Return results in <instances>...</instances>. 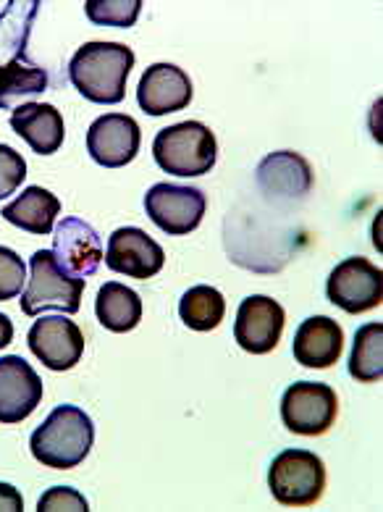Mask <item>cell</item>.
I'll list each match as a JSON object with an SVG mask.
<instances>
[{"instance_id": "cell-1", "label": "cell", "mask_w": 383, "mask_h": 512, "mask_svg": "<svg viewBox=\"0 0 383 512\" xmlns=\"http://www.w3.org/2000/svg\"><path fill=\"white\" fill-rule=\"evenodd\" d=\"M132 69V48L121 43H84L69 61V79L90 103L116 106L124 100Z\"/></svg>"}, {"instance_id": "cell-2", "label": "cell", "mask_w": 383, "mask_h": 512, "mask_svg": "<svg viewBox=\"0 0 383 512\" xmlns=\"http://www.w3.org/2000/svg\"><path fill=\"white\" fill-rule=\"evenodd\" d=\"M95 442L92 418L77 405H58L53 413L35 428L29 449L37 463L53 470H69L84 463Z\"/></svg>"}, {"instance_id": "cell-3", "label": "cell", "mask_w": 383, "mask_h": 512, "mask_svg": "<svg viewBox=\"0 0 383 512\" xmlns=\"http://www.w3.org/2000/svg\"><path fill=\"white\" fill-rule=\"evenodd\" d=\"M84 279L58 266L53 250H37L29 258V284L21 292V313L40 316L45 310H61L74 316L82 308Z\"/></svg>"}, {"instance_id": "cell-4", "label": "cell", "mask_w": 383, "mask_h": 512, "mask_svg": "<svg viewBox=\"0 0 383 512\" xmlns=\"http://www.w3.org/2000/svg\"><path fill=\"white\" fill-rule=\"evenodd\" d=\"M153 155L166 174L187 179L210 174L218 158L216 134L200 121H182L155 134Z\"/></svg>"}, {"instance_id": "cell-5", "label": "cell", "mask_w": 383, "mask_h": 512, "mask_svg": "<svg viewBox=\"0 0 383 512\" xmlns=\"http://www.w3.org/2000/svg\"><path fill=\"white\" fill-rule=\"evenodd\" d=\"M268 486L276 502L286 507H310L323 497L326 465L315 452L286 449L273 457L268 470Z\"/></svg>"}, {"instance_id": "cell-6", "label": "cell", "mask_w": 383, "mask_h": 512, "mask_svg": "<svg viewBox=\"0 0 383 512\" xmlns=\"http://www.w3.org/2000/svg\"><path fill=\"white\" fill-rule=\"evenodd\" d=\"M339 413L336 392L321 381L292 384L281 397V421L292 434L321 436L334 426Z\"/></svg>"}, {"instance_id": "cell-7", "label": "cell", "mask_w": 383, "mask_h": 512, "mask_svg": "<svg viewBox=\"0 0 383 512\" xmlns=\"http://www.w3.org/2000/svg\"><path fill=\"white\" fill-rule=\"evenodd\" d=\"M145 211L161 232L182 237L202 224V216L208 211V197L197 187L161 182L147 190Z\"/></svg>"}, {"instance_id": "cell-8", "label": "cell", "mask_w": 383, "mask_h": 512, "mask_svg": "<svg viewBox=\"0 0 383 512\" xmlns=\"http://www.w3.org/2000/svg\"><path fill=\"white\" fill-rule=\"evenodd\" d=\"M326 295L344 313H368L383 300V274L368 258H347L331 271L326 281Z\"/></svg>"}, {"instance_id": "cell-9", "label": "cell", "mask_w": 383, "mask_h": 512, "mask_svg": "<svg viewBox=\"0 0 383 512\" xmlns=\"http://www.w3.org/2000/svg\"><path fill=\"white\" fill-rule=\"evenodd\" d=\"M140 124L126 113H105L87 129V153L105 169H121L140 153Z\"/></svg>"}, {"instance_id": "cell-10", "label": "cell", "mask_w": 383, "mask_h": 512, "mask_svg": "<svg viewBox=\"0 0 383 512\" xmlns=\"http://www.w3.org/2000/svg\"><path fill=\"white\" fill-rule=\"evenodd\" d=\"M29 350L50 371H71L84 355V334L77 323L63 316H45L32 323Z\"/></svg>"}, {"instance_id": "cell-11", "label": "cell", "mask_w": 383, "mask_h": 512, "mask_svg": "<svg viewBox=\"0 0 383 512\" xmlns=\"http://www.w3.org/2000/svg\"><path fill=\"white\" fill-rule=\"evenodd\" d=\"M166 253L153 237L137 226H121L108 237L105 266L129 279H153L161 274Z\"/></svg>"}, {"instance_id": "cell-12", "label": "cell", "mask_w": 383, "mask_h": 512, "mask_svg": "<svg viewBox=\"0 0 383 512\" xmlns=\"http://www.w3.org/2000/svg\"><path fill=\"white\" fill-rule=\"evenodd\" d=\"M286 313L273 297L252 295L242 300L234 321V339L244 352L252 355H268L276 350L284 334Z\"/></svg>"}, {"instance_id": "cell-13", "label": "cell", "mask_w": 383, "mask_h": 512, "mask_svg": "<svg viewBox=\"0 0 383 512\" xmlns=\"http://www.w3.org/2000/svg\"><path fill=\"white\" fill-rule=\"evenodd\" d=\"M42 402V379L21 355L0 358V423H21Z\"/></svg>"}, {"instance_id": "cell-14", "label": "cell", "mask_w": 383, "mask_h": 512, "mask_svg": "<svg viewBox=\"0 0 383 512\" xmlns=\"http://www.w3.org/2000/svg\"><path fill=\"white\" fill-rule=\"evenodd\" d=\"M53 255L58 266L69 271L71 276H92L103 263V242L100 234L82 218H63L53 232Z\"/></svg>"}, {"instance_id": "cell-15", "label": "cell", "mask_w": 383, "mask_h": 512, "mask_svg": "<svg viewBox=\"0 0 383 512\" xmlns=\"http://www.w3.org/2000/svg\"><path fill=\"white\" fill-rule=\"evenodd\" d=\"M137 103L150 116L184 111L192 103V82L184 69L174 64H153L142 74Z\"/></svg>"}, {"instance_id": "cell-16", "label": "cell", "mask_w": 383, "mask_h": 512, "mask_svg": "<svg viewBox=\"0 0 383 512\" xmlns=\"http://www.w3.org/2000/svg\"><path fill=\"white\" fill-rule=\"evenodd\" d=\"M344 350L342 326L328 316H313L300 323L294 334V360L305 368H331L339 363Z\"/></svg>"}, {"instance_id": "cell-17", "label": "cell", "mask_w": 383, "mask_h": 512, "mask_svg": "<svg viewBox=\"0 0 383 512\" xmlns=\"http://www.w3.org/2000/svg\"><path fill=\"white\" fill-rule=\"evenodd\" d=\"M11 129L27 142L37 155H53L63 145L66 124L56 106L50 103H24L11 113Z\"/></svg>"}, {"instance_id": "cell-18", "label": "cell", "mask_w": 383, "mask_h": 512, "mask_svg": "<svg viewBox=\"0 0 383 512\" xmlns=\"http://www.w3.org/2000/svg\"><path fill=\"white\" fill-rule=\"evenodd\" d=\"M258 187L268 197H305L313 187V169L297 153H271L258 166Z\"/></svg>"}, {"instance_id": "cell-19", "label": "cell", "mask_w": 383, "mask_h": 512, "mask_svg": "<svg viewBox=\"0 0 383 512\" xmlns=\"http://www.w3.org/2000/svg\"><path fill=\"white\" fill-rule=\"evenodd\" d=\"M58 213H61V200L53 192L42 190V187H27L14 203L3 208L0 216L24 232L45 237V234L53 232Z\"/></svg>"}, {"instance_id": "cell-20", "label": "cell", "mask_w": 383, "mask_h": 512, "mask_svg": "<svg viewBox=\"0 0 383 512\" xmlns=\"http://www.w3.org/2000/svg\"><path fill=\"white\" fill-rule=\"evenodd\" d=\"M95 316L105 329L113 334H126L140 326L142 321V300L140 295L119 281L103 284L95 300Z\"/></svg>"}, {"instance_id": "cell-21", "label": "cell", "mask_w": 383, "mask_h": 512, "mask_svg": "<svg viewBox=\"0 0 383 512\" xmlns=\"http://www.w3.org/2000/svg\"><path fill=\"white\" fill-rule=\"evenodd\" d=\"M48 90V71L27 61V56H16L11 64L0 66V111H8L16 100L35 98Z\"/></svg>"}, {"instance_id": "cell-22", "label": "cell", "mask_w": 383, "mask_h": 512, "mask_svg": "<svg viewBox=\"0 0 383 512\" xmlns=\"http://www.w3.org/2000/svg\"><path fill=\"white\" fill-rule=\"evenodd\" d=\"M349 373L363 384H376L383 379V323H365L355 334Z\"/></svg>"}, {"instance_id": "cell-23", "label": "cell", "mask_w": 383, "mask_h": 512, "mask_svg": "<svg viewBox=\"0 0 383 512\" xmlns=\"http://www.w3.org/2000/svg\"><path fill=\"white\" fill-rule=\"evenodd\" d=\"M179 316L192 331H213L226 316V300L216 287L197 284L182 295Z\"/></svg>"}, {"instance_id": "cell-24", "label": "cell", "mask_w": 383, "mask_h": 512, "mask_svg": "<svg viewBox=\"0 0 383 512\" xmlns=\"http://www.w3.org/2000/svg\"><path fill=\"white\" fill-rule=\"evenodd\" d=\"M84 11L87 19L98 27L129 29L140 19L142 0H87Z\"/></svg>"}, {"instance_id": "cell-25", "label": "cell", "mask_w": 383, "mask_h": 512, "mask_svg": "<svg viewBox=\"0 0 383 512\" xmlns=\"http://www.w3.org/2000/svg\"><path fill=\"white\" fill-rule=\"evenodd\" d=\"M24 281H27V263L11 247H0V302L19 297Z\"/></svg>"}, {"instance_id": "cell-26", "label": "cell", "mask_w": 383, "mask_h": 512, "mask_svg": "<svg viewBox=\"0 0 383 512\" xmlns=\"http://www.w3.org/2000/svg\"><path fill=\"white\" fill-rule=\"evenodd\" d=\"M27 179V161L11 145H0V200L14 195Z\"/></svg>"}, {"instance_id": "cell-27", "label": "cell", "mask_w": 383, "mask_h": 512, "mask_svg": "<svg viewBox=\"0 0 383 512\" xmlns=\"http://www.w3.org/2000/svg\"><path fill=\"white\" fill-rule=\"evenodd\" d=\"M37 510L40 512H58V510H77V512H87L90 505H87V499L79 494L77 489H71V486H53L40 497L37 502Z\"/></svg>"}, {"instance_id": "cell-28", "label": "cell", "mask_w": 383, "mask_h": 512, "mask_svg": "<svg viewBox=\"0 0 383 512\" xmlns=\"http://www.w3.org/2000/svg\"><path fill=\"white\" fill-rule=\"evenodd\" d=\"M0 510H6V512L24 510V499H21V491L14 489L11 484H0Z\"/></svg>"}, {"instance_id": "cell-29", "label": "cell", "mask_w": 383, "mask_h": 512, "mask_svg": "<svg viewBox=\"0 0 383 512\" xmlns=\"http://www.w3.org/2000/svg\"><path fill=\"white\" fill-rule=\"evenodd\" d=\"M11 342H14V321L6 313H0V350Z\"/></svg>"}]
</instances>
